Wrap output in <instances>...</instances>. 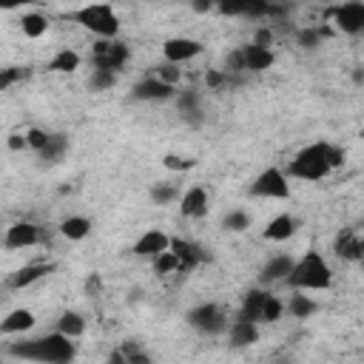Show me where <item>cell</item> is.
Masks as SVG:
<instances>
[{
  "label": "cell",
  "instance_id": "1",
  "mask_svg": "<svg viewBox=\"0 0 364 364\" xmlns=\"http://www.w3.org/2000/svg\"><path fill=\"white\" fill-rule=\"evenodd\" d=\"M9 355L23 358V361H40V364H65L77 355V347L68 336L54 330V333L28 338V341H14L9 347Z\"/></svg>",
  "mask_w": 364,
  "mask_h": 364
},
{
  "label": "cell",
  "instance_id": "2",
  "mask_svg": "<svg viewBox=\"0 0 364 364\" xmlns=\"http://www.w3.org/2000/svg\"><path fill=\"white\" fill-rule=\"evenodd\" d=\"M284 284L290 290H327L333 284V267L318 250H307L304 256L293 259L290 273L284 276Z\"/></svg>",
  "mask_w": 364,
  "mask_h": 364
},
{
  "label": "cell",
  "instance_id": "3",
  "mask_svg": "<svg viewBox=\"0 0 364 364\" xmlns=\"http://www.w3.org/2000/svg\"><path fill=\"white\" fill-rule=\"evenodd\" d=\"M287 176L304 179V182H318L333 173L330 165V142H310L296 151V156L287 162Z\"/></svg>",
  "mask_w": 364,
  "mask_h": 364
},
{
  "label": "cell",
  "instance_id": "4",
  "mask_svg": "<svg viewBox=\"0 0 364 364\" xmlns=\"http://www.w3.org/2000/svg\"><path fill=\"white\" fill-rule=\"evenodd\" d=\"M74 23H80L94 37H117L119 34V14L111 3H85L68 14Z\"/></svg>",
  "mask_w": 364,
  "mask_h": 364
},
{
  "label": "cell",
  "instance_id": "5",
  "mask_svg": "<svg viewBox=\"0 0 364 364\" xmlns=\"http://www.w3.org/2000/svg\"><path fill=\"white\" fill-rule=\"evenodd\" d=\"M185 321L196 330V333H202V336H222L225 330H228V313L219 307V304H213V301H202V304H196V307H191L188 313H185Z\"/></svg>",
  "mask_w": 364,
  "mask_h": 364
},
{
  "label": "cell",
  "instance_id": "6",
  "mask_svg": "<svg viewBox=\"0 0 364 364\" xmlns=\"http://www.w3.org/2000/svg\"><path fill=\"white\" fill-rule=\"evenodd\" d=\"M128 60H131V48L119 37H97V43L91 46V65L122 71Z\"/></svg>",
  "mask_w": 364,
  "mask_h": 364
},
{
  "label": "cell",
  "instance_id": "7",
  "mask_svg": "<svg viewBox=\"0 0 364 364\" xmlns=\"http://www.w3.org/2000/svg\"><path fill=\"white\" fill-rule=\"evenodd\" d=\"M250 196H256V199H287L290 196V176L282 171V168H276V165H270V168H264L253 182H250Z\"/></svg>",
  "mask_w": 364,
  "mask_h": 364
},
{
  "label": "cell",
  "instance_id": "8",
  "mask_svg": "<svg viewBox=\"0 0 364 364\" xmlns=\"http://www.w3.org/2000/svg\"><path fill=\"white\" fill-rule=\"evenodd\" d=\"M327 17L341 34H361L364 31V3L361 0H336L327 9Z\"/></svg>",
  "mask_w": 364,
  "mask_h": 364
},
{
  "label": "cell",
  "instance_id": "9",
  "mask_svg": "<svg viewBox=\"0 0 364 364\" xmlns=\"http://www.w3.org/2000/svg\"><path fill=\"white\" fill-rule=\"evenodd\" d=\"M40 242H43V228L40 225H34V222H14V225L6 228L0 245L9 247V250H23V247H34Z\"/></svg>",
  "mask_w": 364,
  "mask_h": 364
},
{
  "label": "cell",
  "instance_id": "10",
  "mask_svg": "<svg viewBox=\"0 0 364 364\" xmlns=\"http://www.w3.org/2000/svg\"><path fill=\"white\" fill-rule=\"evenodd\" d=\"M202 51H205V46H202L199 40H193V37H168V40L162 43V57H165V63H176V65L196 60Z\"/></svg>",
  "mask_w": 364,
  "mask_h": 364
},
{
  "label": "cell",
  "instance_id": "11",
  "mask_svg": "<svg viewBox=\"0 0 364 364\" xmlns=\"http://www.w3.org/2000/svg\"><path fill=\"white\" fill-rule=\"evenodd\" d=\"M273 0H216V11L225 17H250L262 20L270 14Z\"/></svg>",
  "mask_w": 364,
  "mask_h": 364
},
{
  "label": "cell",
  "instance_id": "12",
  "mask_svg": "<svg viewBox=\"0 0 364 364\" xmlns=\"http://www.w3.org/2000/svg\"><path fill=\"white\" fill-rule=\"evenodd\" d=\"M173 94H176V85H168V82H162V80L154 77V74L142 77V80L131 88V97L139 100V102H165V100H173Z\"/></svg>",
  "mask_w": 364,
  "mask_h": 364
},
{
  "label": "cell",
  "instance_id": "13",
  "mask_svg": "<svg viewBox=\"0 0 364 364\" xmlns=\"http://www.w3.org/2000/svg\"><path fill=\"white\" fill-rule=\"evenodd\" d=\"M168 250L176 256V262H179V273H188V270L199 267V264L208 259L205 247L196 245V242H191V239H171Z\"/></svg>",
  "mask_w": 364,
  "mask_h": 364
},
{
  "label": "cell",
  "instance_id": "14",
  "mask_svg": "<svg viewBox=\"0 0 364 364\" xmlns=\"http://www.w3.org/2000/svg\"><path fill=\"white\" fill-rule=\"evenodd\" d=\"M333 250L344 262H361V256H364V239H361V233L355 228H341L336 233V239H333Z\"/></svg>",
  "mask_w": 364,
  "mask_h": 364
},
{
  "label": "cell",
  "instance_id": "15",
  "mask_svg": "<svg viewBox=\"0 0 364 364\" xmlns=\"http://www.w3.org/2000/svg\"><path fill=\"white\" fill-rule=\"evenodd\" d=\"M173 102H176V111H179V117H182L185 122L199 125V122L205 119V114H202V94H199L196 88H182V91L176 88Z\"/></svg>",
  "mask_w": 364,
  "mask_h": 364
},
{
  "label": "cell",
  "instance_id": "16",
  "mask_svg": "<svg viewBox=\"0 0 364 364\" xmlns=\"http://www.w3.org/2000/svg\"><path fill=\"white\" fill-rule=\"evenodd\" d=\"M54 262H34V264H23L20 270H14L11 276H9V287L11 290H23V287H31L34 282H40V279H46L48 273H54Z\"/></svg>",
  "mask_w": 364,
  "mask_h": 364
},
{
  "label": "cell",
  "instance_id": "17",
  "mask_svg": "<svg viewBox=\"0 0 364 364\" xmlns=\"http://www.w3.org/2000/svg\"><path fill=\"white\" fill-rule=\"evenodd\" d=\"M228 344L230 347H253L259 341V324L256 321H247V318H230L228 321Z\"/></svg>",
  "mask_w": 364,
  "mask_h": 364
},
{
  "label": "cell",
  "instance_id": "18",
  "mask_svg": "<svg viewBox=\"0 0 364 364\" xmlns=\"http://www.w3.org/2000/svg\"><path fill=\"white\" fill-rule=\"evenodd\" d=\"M239 48H242L245 71H250V74H262V71H267V68L276 63V54H273V48H267V46L247 43V46H239Z\"/></svg>",
  "mask_w": 364,
  "mask_h": 364
},
{
  "label": "cell",
  "instance_id": "19",
  "mask_svg": "<svg viewBox=\"0 0 364 364\" xmlns=\"http://www.w3.org/2000/svg\"><path fill=\"white\" fill-rule=\"evenodd\" d=\"M208 191L202 185H191L179 199V213L185 219H202L208 213Z\"/></svg>",
  "mask_w": 364,
  "mask_h": 364
},
{
  "label": "cell",
  "instance_id": "20",
  "mask_svg": "<svg viewBox=\"0 0 364 364\" xmlns=\"http://www.w3.org/2000/svg\"><path fill=\"white\" fill-rule=\"evenodd\" d=\"M168 245H171V236L165 233V230H159V228H151V230H145L136 242H134V253L136 256H145V259H154L156 253H162V250H168Z\"/></svg>",
  "mask_w": 364,
  "mask_h": 364
},
{
  "label": "cell",
  "instance_id": "21",
  "mask_svg": "<svg viewBox=\"0 0 364 364\" xmlns=\"http://www.w3.org/2000/svg\"><path fill=\"white\" fill-rule=\"evenodd\" d=\"M290 267H293V256H287V253H276V256H270L264 264H262V270H259V282L267 287V284H276V282H284V276L290 273Z\"/></svg>",
  "mask_w": 364,
  "mask_h": 364
},
{
  "label": "cell",
  "instance_id": "22",
  "mask_svg": "<svg viewBox=\"0 0 364 364\" xmlns=\"http://www.w3.org/2000/svg\"><path fill=\"white\" fill-rule=\"evenodd\" d=\"M34 324H37L34 313H31L28 307H17V310L6 313V318L0 321V333H3V336H23V333H28Z\"/></svg>",
  "mask_w": 364,
  "mask_h": 364
},
{
  "label": "cell",
  "instance_id": "23",
  "mask_svg": "<svg viewBox=\"0 0 364 364\" xmlns=\"http://www.w3.org/2000/svg\"><path fill=\"white\" fill-rule=\"evenodd\" d=\"M293 233H296V219H293L290 213H276V216L264 225L262 239H267V242H287Z\"/></svg>",
  "mask_w": 364,
  "mask_h": 364
},
{
  "label": "cell",
  "instance_id": "24",
  "mask_svg": "<svg viewBox=\"0 0 364 364\" xmlns=\"http://www.w3.org/2000/svg\"><path fill=\"white\" fill-rule=\"evenodd\" d=\"M267 287H250L245 296H242V304H239V313L236 318H247V321H256L259 324V313H262V304L267 299Z\"/></svg>",
  "mask_w": 364,
  "mask_h": 364
},
{
  "label": "cell",
  "instance_id": "25",
  "mask_svg": "<svg viewBox=\"0 0 364 364\" xmlns=\"http://www.w3.org/2000/svg\"><path fill=\"white\" fill-rule=\"evenodd\" d=\"M65 151H68V136H65V134H51L48 142L37 151V159H40L43 165H57V162L65 156Z\"/></svg>",
  "mask_w": 364,
  "mask_h": 364
},
{
  "label": "cell",
  "instance_id": "26",
  "mask_svg": "<svg viewBox=\"0 0 364 364\" xmlns=\"http://www.w3.org/2000/svg\"><path fill=\"white\" fill-rule=\"evenodd\" d=\"M60 233H63L68 242H82V239L91 233V219H88V216H80V213L65 216V219L60 222Z\"/></svg>",
  "mask_w": 364,
  "mask_h": 364
},
{
  "label": "cell",
  "instance_id": "27",
  "mask_svg": "<svg viewBox=\"0 0 364 364\" xmlns=\"http://www.w3.org/2000/svg\"><path fill=\"white\" fill-rule=\"evenodd\" d=\"M80 63H82V57H80L74 48H60V51L48 60V71H54V74H74V71L80 68Z\"/></svg>",
  "mask_w": 364,
  "mask_h": 364
},
{
  "label": "cell",
  "instance_id": "28",
  "mask_svg": "<svg viewBox=\"0 0 364 364\" xmlns=\"http://www.w3.org/2000/svg\"><path fill=\"white\" fill-rule=\"evenodd\" d=\"M318 310V301H313L310 296H304V290H293L290 301L284 304V313H290L293 318H310Z\"/></svg>",
  "mask_w": 364,
  "mask_h": 364
},
{
  "label": "cell",
  "instance_id": "29",
  "mask_svg": "<svg viewBox=\"0 0 364 364\" xmlns=\"http://www.w3.org/2000/svg\"><path fill=\"white\" fill-rule=\"evenodd\" d=\"M54 330H60V333L68 336V338H80V336L85 333V316L77 313V310H63Z\"/></svg>",
  "mask_w": 364,
  "mask_h": 364
},
{
  "label": "cell",
  "instance_id": "30",
  "mask_svg": "<svg viewBox=\"0 0 364 364\" xmlns=\"http://www.w3.org/2000/svg\"><path fill=\"white\" fill-rule=\"evenodd\" d=\"M20 28H23L26 37L37 40V37H43V34L48 31V17L40 14V11H28V14L20 17Z\"/></svg>",
  "mask_w": 364,
  "mask_h": 364
},
{
  "label": "cell",
  "instance_id": "31",
  "mask_svg": "<svg viewBox=\"0 0 364 364\" xmlns=\"http://www.w3.org/2000/svg\"><path fill=\"white\" fill-rule=\"evenodd\" d=\"M282 316H284V301L279 296L267 293V299L262 304V313H259V324H276Z\"/></svg>",
  "mask_w": 364,
  "mask_h": 364
},
{
  "label": "cell",
  "instance_id": "32",
  "mask_svg": "<svg viewBox=\"0 0 364 364\" xmlns=\"http://www.w3.org/2000/svg\"><path fill=\"white\" fill-rule=\"evenodd\" d=\"M296 40H299V46H301L304 51H313V48H318V46L327 40V28H318V26L299 28V31H296Z\"/></svg>",
  "mask_w": 364,
  "mask_h": 364
},
{
  "label": "cell",
  "instance_id": "33",
  "mask_svg": "<svg viewBox=\"0 0 364 364\" xmlns=\"http://www.w3.org/2000/svg\"><path fill=\"white\" fill-rule=\"evenodd\" d=\"M114 85H117V71L100 68V65L91 68V77H88V88H91V91H108V88H114Z\"/></svg>",
  "mask_w": 364,
  "mask_h": 364
},
{
  "label": "cell",
  "instance_id": "34",
  "mask_svg": "<svg viewBox=\"0 0 364 364\" xmlns=\"http://www.w3.org/2000/svg\"><path fill=\"white\" fill-rule=\"evenodd\" d=\"M148 196H151L154 205H171V202L179 199V188L171 185V182H154L151 191H148Z\"/></svg>",
  "mask_w": 364,
  "mask_h": 364
},
{
  "label": "cell",
  "instance_id": "35",
  "mask_svg": "<svg viewBox=\"0 0 364 364\" xmlns=\"http://www.w3.org/2000/svg\"><path fill=\"white\" fill-rule=\"evenodd\" d=\"M250 222H253V216H250L247 210L233 208V210H228V213H225L222 228H225V230H230V233H242V230H247V228H250Z\"/></svg>",
  "mask_w": 364,
  "mask_h": 364
},
{
  "label": "cell",
  "instance_id": "36",
  "mask_svg": "<svg viewBox=\"0 0 364 364\" xmlns=\"http://www.w3.org/2000/svg\"><path fill=\"white\" fill-rule=\"evenodd\" d=\"M233 77H236V74H228L225 68H210V71L205 74V85H208L210 91H222V88H228V85L233 82Z\"/></svg>",
  "mask_w": 364,
  "mask_h": 364
},
{
  "label": "cell",
  "instance_id": "37",
  "mask_svg": "<svg viewBox=\"0 0 364 364\" xmlns=\"http://www.w3.org/2000/svg\"><path fill=\"white\" fill-rule=\"evenodd\" d=\"M151 74L159 77V80L168 82V85H179V80H182V68H179L176 63H162V65H156Z\"/></svg>",
  "mask_w": 364,
  "mask_h": 364
},
{
  "label": "cell",
  "instance_id": "38",
  "mask_svg": "<svg viewBox=\"0 0 364 364\" xmlns=\"http://www.w3.org/2000/svg\"><path fill=\"white\" fill-rule=\"evenodd\" d=\"M154 270H156L159 276H165V273H179V262H176V256H173L171 250H162V253L154 256Z\"/></svg>",
  "mask_w": 364,
  "mask_h": 364
},
{
  "label": "cell",
  "instance_id": "39",
  "mask_svg": "<svg viewBox=\"0 0 364 364\" xmlns=\"http://www.w3.org/2000/svg\"><path fill=\"white\" fill-rule=\"evenodd\" d=\"M26 77H28V71H26V68H20V65H9V68H0V91L11 88L14 82H20V80H26Z\"/></svg>",
  "mask_w": 364,
  "mask_h": 364
},
{
  "label": "cell",
  "instance_id": "40",
  "mask_svg": "<svg viewBox=\"0 0 364 364\" xmlns=\"http://www.w3.org/2000/svg\"><path fill=\"white\" fill-rule=\"evenodd\" d=\"M23 134H26V145H28V148H31L34 154H37V151H40V148H43V145L48 142V136H51L48 131H43V128H37V125H31V128H26Z\"/></svg>",
  "mask_w": 364,
  "mask_h": 364
},
{
  "label": "cell",
  "instance_id": "41",
  "mask_svg": "<svg viewBox=\"0 0 364 364\" xmlns=\"http://www.w3.org/2000/svg\"><path fill=\"white\" fill-rule=\"evenodd\" d=\"M225 71H228V74H245L242 48H230V51L225 54Z\"/></svg>",
  "mask_w": 364,
  "mask_h": 364
},
{
  "label": "cell",
  "instance_id": "42",
  "mask_svg": "<svg viewBox=\"0 0 364 364\" xmlns=\"http://www.w3.org/2000/svg\"><path fill=\"white\" fill-rule=\"evenodd\" d=\"M162 165H165L168 171H191V168L196 165V159H191V156H179V154H168V156L162 159Z\"/></svg>",
  "mask_w": 364,
  "mask_h": 364
},
{
  "label": "cell",
  "instance_id": "43",
  "mask_svg": "<svg viewBox=\"0 0 364 364\" xmlns=\"http://www.w3.org/2000/svg\"><path fill=\"white\" fill-rule=\"evenodd\" d=\"M250 43H256V46H273V26H262V28H256V34H253V40Z\"/></svg>",
  "mask_w": 364,
  "mask_h": 364
},
{
  "label": "cell",
  "instance_id": "44",
  "mask_svg": "<svg viewBox=\"0 0 364 364\" xmlns=\"http://www.w3.org/2000/svg\"><path fill=\"white\" fill-rule=\"evenodd\" d=\"M6 145H9V151H26V148H28V145H26V134H20V131L9 134Z\"/></svg>",
  "mask_w": 364,
  "mask_h": 364
},
{
  "label": "cell",
  "instance_id": "45",
  "mask_svg": "<svg viewBox=\"0 0 364 364\" xmlns=\"http://www.w3.org/2000/svg\"><path fill=\"white\" fill-rule=\"evenodd\" d=\"M191 6H193L196 14H208V11L216 9V0H191Z\"/></svg>",
  "mask_w": 364,
  "mask_h": 364
},
{
  "label": "cell",
  "instance_id": "46",
  "mask_svg": "<svg viewBox=\"0 0 364 364\" xmlns=\"http://www.w3.org/2000/svg\"><path fill=\"white\" fill-rule=\"evenodd\" d=\"M100 287H102V282H100V276H97V273H91V276L85 279V290L97 296V293H100Z\"/></svg>",
  "mask_w": 364,
  "mask_h": 364
},
{
  "label": "cell",
  "instance_id": "47",
  "mask_svg": "<svg viewBox=\"0 0 364 364\" xmlns=\"http://www.w3.org/2000/svg\"><path fill=\"white\" fill-rule=\"evenodd\" d=\"M26 3H31V0H0V9H3V11H11V9H20V6H26Z\"/></svg>",
  "mask_w": 364,
  "mask_h": 364
},
{
  "label": "cell",
  "instance_id": "48",
  "mask_svg": "<svg viewBox=\"0 0 364 364\" xmlns=\"http://www.w3.org/2000/svg\"><path fill=\"white\" fill-rule=\"evenodd\" d=\"M327 3H336V0H327Z\"/></svg>",
  "mask_w": 364,
  "mask_h": 364
},
{
  "label": "cell",
  "instance_id": "49",
  "mask_svg": "<svg viewBox=\"0 0 364 364\" xmlns=\"http://www.w3.org/2000/svg\"><path fill=\"white\" fill-rule=\"evenodd\" d=\"M0 242H3V236H0Z\"/></svg>",
  "mask_w": 364,
  "mask_h": 364
}]
</instances>
